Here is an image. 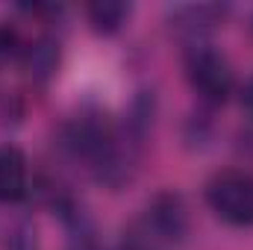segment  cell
Instances as JSON below:
<instances>
[{
	"label": "cell",
	"mask_w": 253,
	"mask_h": 250,
	"mask_svg": "<svg viewBox=\"0 0 253 250\" xmlns=\"http://www.w3.org/2000/svg\"><path fill=\"white\" fill-rule=\"evenodd\" d=\"M209 209L230 227H253V174L242 168L218 171L206 183Z\"/></svg>",
	"instance_id": "cell-1"
},
{
	"label": "cell",
	"mask_w": 253,
	"mask_h": 250,
	"mask_svg": "<svg viewBox=\"0 0 253 250\" xmlns=\"http://www.w3.org/2000/svg\"><path fill=\"white\" fill-rule=\"evenodd\" d=\"M186 77H189L191 88L212 106L224 103L236 88V77H233V68L227 62V56L209 44H194L189 50Z\"/></svg>",
	"instance_id": "cell-2"
},
{
	"label": "cell",
	"mask_w": 253,
	"mask_h": 250,
	"mask_svg": "<svg viewBox=\"0 0 253 250\" xmlns=\"http://www.w3.org/2000/svg\"><path fill=\"white\" fill-rule=\"evenodd\" d=\"M147 233H153L162 242L180 245L189 236V206L180 194L162 191L147 206Z\"/></svg>",
	"instance_id": "cell-3"
},
{
	"label": "cell",
	"mask_w": 253,
	"mask_h": 250,
	"mask_svg": "<svg viewBox=\"0 0 253 250\" xmlns=\"http://www.w3.org/2000/svg\"><path fill=\"white\" fill-rule=\"evenodd\" d=\"M30 194V165L15 144H0V203H21Z\"/></svg>",
	"instance_id": "cell-4"
},
{
	"label": "cell",
	"mask_w": 253,
	"mask_h": 250,
	"mask_svg": "<svg viewBox=\"0 0 253 250\" xmlns=\"http://www.w3.org/2000/svg\"><path fill=\"white\" fill-rule=\"evenodd\" d=\"M21 59H24L27 74L36 83H44V80L53 77V71L59 65V42L50 39V36H42V39H36L33 44L24 47V56Z\"/></svg>",
	"instance_id": "cell-5"
},
{
	"label": "cell",
	"mask_w": 253,
	"mask_h": 250,
	"mask_svg": "<svg viewBox=\"0 0 253 250\" xmlns=\"http://www.w3.org/2000/svg\"><path fill=\"white\" fill-rule=\"evenodd\" d=\"M85 18L97 36H115L129 18V3L121 0H100L85 6Z\"/></svg>",
	"instance_id": "cell-6"
},
{
	"label": "cell",
	"mask_w": 253,
	"mask_h": 250,
	"mask_svg": "<svg viewBox=\"0 0 253 250\" xmlns=\"http://www.w3.org/2000/svg\"><path fill=\"white\" fill-rule=\"evenodd\" d=\"M3 250H39V233L30 221H18L9 227Z\"/></svg>",
	"instance_id": "cell-7"
},
{
	"label": "cell",
	"mask_w": 253,
	"mask_h": 250,
	"mask_svg": "<svg viewBox=\"0 0 253 250\" xmlns=\"http://www.w3.org/2000/svg\"><path fill=\"white\" fill-rule=\"evenodd\" d=\"M24 39H21V33L12 27V24H3L0 21V62H6V59H15V56H24Z\"/></svg>",
	"instance_id": "cell-8"
},
{
	"label": "cell",
	"mask_w": 253,
	"mask_h": 250,
	"mask_svg": "<svg viewBox=\"0 0 253 250\" xmlns=\"http://www.w3.org/2000/svg\"><path fill=\"white\" fill-rule=\"evenodd\" d=\"M239 97H242V109H245V112L253 118V77H248V80H245V85H242Z\"/></svg>",
	"instance_id": "cell-9"
},
{
	"label": "cell",
	"mask_w": 253,
	"mask_h": 250,
	"mask_svg": "<svg viewBox=\"0 0 253 250\" xmlns=\"http://www.w3.org/2000/svg\"><path fill=\"white\" fill-rule=\"evenodd\" d=\"M118 250H150L147 245H141V242H126V245H121Z\"/></svg>",
	"instance_id": "cell-10"
}]
</instances>
